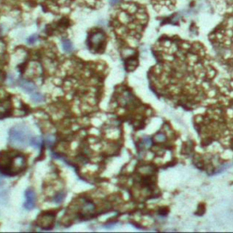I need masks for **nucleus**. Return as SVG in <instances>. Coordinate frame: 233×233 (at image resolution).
Here are the masks:
<instances>
[{
	"label": "nucleus",
	"mask_w": 233,
	"mask_h": 233,
	"mask_svg": "<svg viewBox=\"0 0 233 233\" xmlns=\"http://www.w3.org/2000/svg\"><path fill=\"white\" fill-rule=\"evenodd\" d=\"M19 85L22 87V89L25 90L27 93H34V92H36V86L32 82H30V81L21 80Z\"/></svg>",
	"instance_id": "nucleus-7"
},
{
	"label": "nucleus",
	"mask_w": 233,
	"mask_h": 233,
	"mask_svg": "<svg viewBox=\"0 0 233 233\" xmlns=\"http://www.w3.org/2000/svg\"><path fill=\"white\" fill-rule=\"evenodd\" d=\"M25 196H26V201H25V208L27 210H30L32 209L35 208V204H36V193L33 190L28 189L26 192H25Z\"/></svg>",
	"instance_id": "nucleus-6"
},
{
	"label": "nucleus",
	"mask_w": 233,
	"mask_h": 233,
	"mask_svg": "<svg viewBox=\"0 0 233 233\" xmlns=\"http://www.w3.org/2000/svg\"><path fill=\"white\" fill-rule=\"evenodd\" d=\"M36 40H37V36L36 35H33V36H29L27 38V44L32 45V44H35L36 42Z\"/></svg>",
	"instance_id": "nucleus-12"
},
{
	"label": "nucleus",
	"mask_w": 233,
	"mask_h": 233,
	"mask_svg": "<svg viewBox=\"0 0 233 233\" xmlns=\"http://www.w3.org/2000/svg\"><path fill=\"white\" fill-rule=\"evenodd\" d=\"M31 99H32L34 102H36V103H38V102H41V101L44 99V98H43V96H42L41 94H39V93L34 92V93H32Z\"/></svg>",
	"instance_id": "nucleus-10"
},
{
	"label": "nucleus",
	"mask_w": 233,
	"mask_h": 233,
	"mask_svg": "<svg viewBox=\"0 0 233 233\" xmlns=\"http://www.w3.org/2000/svg\"><path fill=\"white\" fill-rule=\"evenodd\" d=\"M26 167V159L17 152H2L0 154V172L8 176L20 173Z\"/></svg>",
	"instance_id": "nucleus-2"
},
{
	"label": "nucleus",
	"mask_w": 233,
	"mask_h": 233,
	"mask_svg": "<svg viewBox=\"0 0 233 233\" xmlns=\"http://www.w3.org/2000/svg\"><path fill=\"white\" fill-rule=\"evenodd\" d=\"M62 49L66 53H71L74 49L73 44L69 40L64 39V40H62Z\"/></svg>",
	"instance_id": "nucleus-8"
},
{
	"label": "nucleus",
	"mask_w": 233,
	"mask_h": 233,
	"mask_svg": "<svg viewBox=\"0 0 233 233\" xmlns=\"http://www.w3.org/2000/svg\"><path fill=\"white\" fill-rule=\"evenodd\" d=\"M176 53L178 58H172L161 69L159 88L180 102L204 101L216 76L214 68L206 58L200 60L196 52L185 54L178 50Z\"/></svg>",
	"instance_id": "nucleus-1"
},
{
	"label": "nucleus",
	"mask_w": 233,
	"mask_h": 233,
	"mask_svg": "<svg viewBox=\"0 0 233 233\" xmlns=\"http://www.w3.org/2000/svg\"><path fill=\"white\" fill-rule=\"evenodd\" d=\"M9 138L12 144L23 147L30 142L31 133L24 125H16L9 130Z\"/></svg>",
	"instance_id": "nucleus-3"
},
{
	"label": "nucleus",
	"mask_w": 233,
	"mask_h": 233,
	"mask_svg": "<svg viewBox=\"0 0 233 233\" xmlns=\"http://www.w3.org/2000/svg\"><path fill=\"white\" fill-rule=\"evenodd\" d=\"M55 220V215L52 213H45L42 216L39 217L37 223L39 227H41L44 229H49L53 227Z\"/></svg>",
	"instance_id": "nucleus-5"
},
{
	"label": "nucleus",
	"mask_w": 233,
	"mask_h": 233,
	"mask_svg": "<svg viewBox=\"0 0 233 233\" xmlns=\"http://www.w3.org/2000/svg\"><path fill=\"white\" fill-rule=\"evenodd\" d=\"M128 69L129 68V67H132V69L136 67V65H137V61H135V60H132V59H129L128 61Z\"/></svg>",
	"instance_id": "nucleus-13"
},
{
	"label": "nucleus",
	"mask_w": 233,
	"mask_h": 233,
	"mask_svg": "<svg viewBox=\"0 0 233 233\" xmlns=\"http://www.w3.org/2000/svg\"><path fill=\"white\" fill-rule=\"evenodd\" d=\"M65 196H66V194H65V192H59V193H58L55 197H54V199H53V201L55 202V203H61L64 200H65Z\"/></svg>",
	"instance_id": "nucleus-9"
},
{
	"label": "nucleus",
	"mask_w": 233,
	"mask_h": 233,
	"mask_svg": "<svg viewBox=\"0 0 233 233\" xmlns=\"http://www.w3.org/2000/svg\"><path fill=\"white\" fill-rule=\"evenodd\" d=\"M5 184V181L3 180V178H1V177H0V187H1V186H3Z\"/></svg>",
	"instance_id": "nucleus-15"
},
{
	"label": "nucleus",
	"mask_w": 233,
	"mask_h": 233,
	"mask_svg": "<svg viewBox=\"0 0 233 233\" xmlns=\"http://www.w3.org/2000/svg\"><path fill=\"white\" fill-rule=\"evenodd\" d=\"M119 2H120V0H109V3H110L111 6H116Z\"/></svg>",
	"instance_id": "nucleus-14"
},
{
	"label": "nucleus",
	"mask_w": 233,
	"mask_h": 233,
	"mask_svg": "<svg viewBox=\"0 0 233 233\" xmlns=\"http://www.w3.org/2000/svg\"><path fill=\"white\" fill-rule=\"evenodd\" d=\"M105 38H106V36L102 31H98V32L94 33L89 38L91 49L94 50H99V46L103 45Z\"/></svg>",
	"instance_id": "nucleus-4"
},
{
	"label": "nucleus",
	"mask_w": 233,
	"mask_h": 233,
	"mask_svg": "<svg viewBox=\"0 0 233 233\" xmlns=\"http://www.w3.org/2000/svg\"><path fill=\"white\" fill-rule=\"evenodd\" d=\"M31 145H33L34 147L36 148H38L40 146V143H41V138L40 137H31L30 139V142H29Z\"/></svg>",
	"instance_id": "nucleus-11"
}]
</instances>
